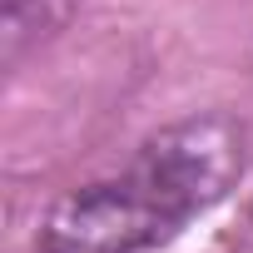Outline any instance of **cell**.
<instances>
[{
    "label": "cell",
    "mask_w": 253,
    "mask_h": 253,
    "mask_svg": "<svg viewBox=\"0 0 253 253\" xmlns=\"http://www.w3.org/2000/svg\"><path fill=\"white\" fill-rule=\"evenodd\" d=\"M248 174V124L204 109L144 134L129 159L60 194L35 253H159Z\"/></svg>",
    "instance_id": "6da1fadb"
},
{
    "label": "cell",
    "mask_w": 253,
    "mask_h": 253,
    "mask_svg": "<svg viewBox=\"0 0 253 253\" xmlns=\"http://www.w3.org/2000/svg\"><path fill=\"white\" fill-rule=\"evenodd\" d=\"M80 5L84 0H0V65L20 70L35 50L70 30Z\"/></svg>",
    "instance_id": "7a4b0ae2"
}]
</instances>
